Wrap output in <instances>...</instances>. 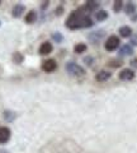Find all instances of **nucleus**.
Instances as JSON below:
<instances>
[{
    "label": "nucleus",
    "mask_w": 137,
    "mask_h": 153,
    "mask_svg": "<svg viewBox=\"0 0 137 153\" xmlns=\"http://www.w3.org/2000/svg\"><path fill=\"white\" fill-rule=\"evenodd\" d=\"M94 25V22L92 21V18L86 16L83 12V8L79 10H75L70 14V17L67 18L66 22V27L70 30H78V28H88L92 27Z\"/></svg>",
    "instance_id": "obj_1"
},
{
    "label": "nucleus",
    "mask_w": 137,
    "mask_h": 153,
    "mask_svg": "<svg viewBox=\"0 0 137 153\" xmlns=\"http://www.w3.org/2000/svg\"><path fill=\"white\" fill-rule=\"evenodd\" d=\"M65 68H66V71H67L69 74L75 75V76H81L85 74L84 68H81V66L78 65L76 63H74V61H69Z\"/></svg>",
    "instance_id": "obj_2"
},
{
    "label": "nucleus",
    "mask_w": 137,
    "mask_h": 153,
    "mask_svg": "<svg viewBox=\"0 0 137 153\" xmlns=\"http://www.w3.org/2000/svg\"><path fill=\"white\" fill-rule=\"evenodd\" d=\"M119 38H118L117 36H111L108 37V40L105 42V50L108 51H114L118 46H119Z\"/></svg>",
    "instance_id": "obj_3"
},
{
    "label": "nucleus",
    "mask_w": 137,
    "mask_h": 153,
    "mask_svg": "<svg viewBox=\"0 0 137 153\" xmlns=\"http://www.w3.org/2000/svg\"><path fill=\"white\" fill-rule=\"evenodd\" d=\"M56 68H57V64H56V61L52 59L46 60V61H43V64H42V69L47 71V73H52L53 70H56Z\"/></svg>",
    "instance_id": "obj_4"
},
{
    "label": "nucleus",
    "mask_w": 137,
    "mask_h": 153,
    "mask_svg": "<svg viewBox=\"0 0 137 153\" xmlns=\"http://www.w3.org/2000/svg\"><path fill=\"white\" fill-rule=\"evenodd\" d=\"M135 78V73H133V70H131V69H123L119 73V79L121 80H132Z\"/></svg>",
    "instance_id": "obj_5"
},
{
    "label": "nucleus",
    "mask_w": 137,
    "mask_h": 153,
    "mask_svg": "<svg viewBox=\"0 0 137 153\" xmlns=\"http://www.w3.org/2000/svg\"><path fill=\"white\" fill-rule=\"evenodd\" d=\"M10 138V130L5 126L0 128V143H7Z\"/></svg>",
    "instance_id": "obj_6"
},
{
    "label": "nucleus",
    "mask_w": 137,
    "mask_h": 153,
    "mask_svg": "<svg viewBox=\"0 0 137 153\" xmlns=\"http://www.w3.org/2000/svg\"><path fill=\"white\" fill-rule=\"evenodd\" d=\"M52 52V45L50 42H43L41 46H40V54L41 55H48Z\"/></svg>",
    "instance_id": "obj_7"
},
{
    "label": "nucleus",
    "mask_w": 137,
    "mask_h": 153,
    "mask_svg": "<svg viewBox=\"0 0 137 153\" xmlns=\"http://www.w3.org/2000/svg\"><path fill=\"white\" fill-rule=\"evenodd\" d=\"M111 73L109 71H107V70H102V71H99V73L95 75V79L98 80V82H105V80H108L111 78Z\"/></svg>",
    "instance_id": "obj_8"
},
{
    "label": "nucleus",
    "mask_w": 137,
    "mask_h": 153,
    "mask_svg": "<svg viewBox=\"0 0 137 153\" xmlns=\"http://www.w3.org/2000/svg\"><path fill=\"white\" fill-rule=\"evenodd\" d=\"M132 54H133V49H132V46H130V45H123L119 50L121 56H128V55H132Z\"/></svg>",
    "instance_id": "obj_9"
},
{
    "label": "nucleus",
    "mask_w": 137,
    "mask_h": 153,
    "mask_svg": "<svg viewBox=\"0 0 137 153\" xmlns=\"http://www.w3.org/2000/svg\"><path fill=\"white\" fill-rule=\"evenodd\" d=\"M23 12H24V5H22V4H17V5L13 8L12 14H13V17L18 18V17H21V16H22Z\"/></svg>",
    "instance_id": "obj_10"
},
{
    "label": "nucleus",
    "mask_w": 137,
    "mask_h": 153,
    "mask_svg": "<svg viewBox=\"0 0 137 153\" xmlns=\"http://www.w3.org/2000/svg\"><path fill=\"white\" fill-rule=\"evenodd\" d=\"M86 10L89 12H94V10H97V9L99 8V3L98 1H86V4H85V7H84Z\"/></svg>",
    "instance_id": "obj_11"
},
{
    "label": "nucleus",
    "mask_w": 137,
    "mask_h": 153,
    "mask_svg": "<svg viewBox=\"0 0 137 153\" xmlns=\"http://www.w3.org/2000/svg\"><path fill=\"white\" fill-rule=\"evenodd\" d=\"M119 35H121L122 37H130V36H132V30H131V27H128V26L121 27V28H119Z\"/></svg>",
    "instance_id": "obj_12"
},
{
    "label": "nucleus",
    "mask_w": 137,
    "mask_h": 153,
    "mask_svg": "<svg viewBox=\"0 0 137 153\" xmlns=\"http://www.w3.org/2000/svg\"><path fill=\"white\" fill-rule=\"evenodd\" d=\"M108 18V13L105 10H99L95 13V19L98 22H102V21H105Z\"/></svg>",
    "instance_id": "obj_13"
},
{
    "label": "nucleus",
    "mask_w": 137,
    "mask_h": 153,
    "mask_svg": "<svg viewBox=\"0 0 137 153\" xmlns=\"http://www.w3.org/2000/svg\"><path fill=\"white\" fill-rule=\"evenodd\" d=\"M36 19H37V13L36 12H28L27 13V16H26V22L27 23H33V22H36Z\"/></svg>",
    "instance_id": "obj_14"
},
{
    "label": "nucleus",
    "mask_w": 137,
    "mask_h": 153,
    "mask_svg": "<svg viewBox=\"0 0 137 153\" xmlns=\"http://www.w3.org/2000/svg\"><path fill=\"white\" fill-rule=\"evenodd\" d=\"M74 50H75L76 54H81V52L86 51V45H85V44H78V45H75Z\"/></svg>",
    "instance_id": "obj_15"
},
{
    "label": "nucleus",
    "mask_w": 137,
    "mask_h": 153,
    "mask_svg": "<svg viewBox=\"0 0 137 153\" xmlns=\"http://www.w3.org/2000/svg\"><path fill=\"white\" fill-rule=\"evenodd\" d=\"M4 119H5L7 121H13L14 119H15V114L12 111H5L4 112Z\"/></svg>",
    "instance_id": "obj_16"
},
{
    "label": "nucleus",
    "mask_w": 137,
    "mask_h": 153,
    "mask_svg": "<svg viewBox=\"0 0 137 153\" xmlns=\"http://www.w3.org/2000/svg\"><path fill=\"white\" fill-rule=\"evenodd\" d=\"M52 38H53V41L57 42V44H61V42L64 41V36L61 35L60 32H55L53 35H52Z\"/></svg>",
    "instance_id": "obj_17"
},
{
    "label": "nucleus",
    "mask_w": 137,
    "mask_h": 153,
    "mask_svg": "<svg viewBox=\"0 0 137 153\" xmlns=\"http://www.w3.org/2000/svg\"><path fill=\"white\" fill-rule=\"evenodd\" d=\"M136 12V7H135V4H132V3H128L126 5V13L127 14H133Z\"/></svg>",
    "instance_id": "obj_18"
},
{
    "label": "nucleus",
    "mask_w": 137,
    "mask_h": 153,
    "mask_svg": "<svg viewBox=\"0 0 137 153\" xmlns=\"http://www.w3.org/2000/svg\"><path fill=\"white\" fill-rule=\"evenodd\" d=\"M122 7H123V3H122L121 0H117V1H114V5H113V10L118 13L122 9Z\"/></svg>",
    "instance_id": "obj_19"
},
{
    "label": "nucleus",
    "mask_w": 137,
    "mask_h": 153,
    "mask_svg": "<svg viewBox=\"0 0 137 153\" xmlns=\"http://www.w3.org/2000/svg\"><path fill=\"white\" fill-rule=\"evenodd\" d=\"M13 59H14V61H15V63L21 64L22 61H23V56L19 54V52H15V54H14V56H13Z\"/></svg>",
    "instance_id": "obj_20"
},
{
    "label": "nucleus",
    "mask_w": 137,
    "mask_h": 153,
    "mask_svg": "<svg viewBox=\"0 0 137 153\" xmlns=\"http://www.w3.org/2000/svg\"><path fill=\"white\" fill-rule=\"evenodd\" d=\"M92 60H93L92 57H85V59H84V61H85V64H86V65H92V63H90Z\"/></svg>",
    "instance_id": "obj_21"
},
{
    "label": "nucleus",
    "mask_w": 137,
    "mask_h": 153,
    "mask_svg": "<svg viewBox=\"0 0 137 153\" xmlns=\"http://www.w3.org/2000/svg\"><path fill=\"white\" fill-rule=\"evenodd\" d=\"M56 14H57V16H60V14H62V8H59V9H56Z\"/></svg>",
    "instance_id": "obj_22"
},
{
    "label": "nucleus",
    "mask_w": 137,
    "mask_h": 153,
    "mask_svg": "<svg viewBox=\"0 0 137 153\" xmlns=\"http://www.w3.org/2000/svg\"><path fill=\"white\" fill-rule=\"evenodd\" d=\"M131 65H132V66H135V68H137V59L132 60V61H131Z\"/></svg>",
    "instance_id": "obj_23"
},
{
    "label": "nucleus",
    "mask_w": 137,
    "mask_h": 153,
    "mask_svg": "<svg viewBox=\"0 0 137 153\" xmlns=\"http://www.w3.org/2000/svg\"><path fill=\"white\" fill-rule=\"evenodd\" d=\"M132 44H133V45H137V37H133V38H132Z\"/></svg>",
    "instance_id": "obj_24"
}]
</instances>
